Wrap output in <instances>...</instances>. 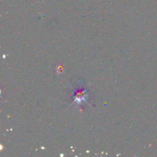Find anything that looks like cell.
<instances>
[{
  "label": "cell",
  "mask_w": 157,
  "mask_h": 157,
  "mask_svg": "<svg viewBox=\"0 0 157 157\" xmlns=\"http://www.w3.org/2000/svg\"><path fill=\"white\" fill-rule=\"evenodd\" d=\"M87 96V90L84 89L82 80H80L78 88L74 90V94L72 95L73 102L76 103L77 105L80 104L82 102H86Z\"/></svg>",
  "instance_id": "1"
}]
</instances>
